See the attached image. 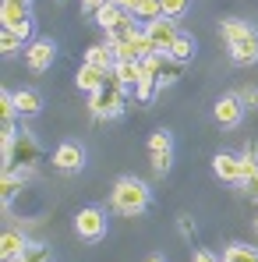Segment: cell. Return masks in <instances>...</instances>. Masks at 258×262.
Instances as JSON below:
<instances>
[{"label":"cell","instance_id":"14","mask_svg":"<svg viewBox=\"0 0 258 262\" xmlns=\"http://www.w3.org/2000/svg\"><path fill=\"white\" fill-rule=\"evenodd\" d=\"M113 75H117V82L124 89H134L142 82V60H117L113 64Z\"/></svg>","mask_w":258,"mask_h":262},{"label":"cell","instance_id":"30","mask_svg":"<svg viewBox=\"0 0 258 262\" xmlns=\"http://www.w3.org/2000/svg\"><path fill=\"white\" fill-rule=\"evenodd\" d=\"M152 170H156V174H167V170H170V156H167V152H152Z\"/></svg>","mask_w":258,"mask_h":262},{"label":"cell","instance_id":"4","mask_svg":"<svg viewBox=\"0 0 258 262\" xmlns=\"http://www.w3.org/2000/svg\"><path fill=\"white\" fill-rule=\"evenodd\" d=\"M0 21H4V29H14L21 39H29L32 36V21H29V4H18V0H4V7H0Z\"/></svg>","mask_w":258,"mask_h":262},{"label":"cell","instance_id":"17","mask_svg":"<svg viewBox=\"0 0 258 262\" xmlns=\"http://www.w3.org/2000/svg\"><path fill=\"white\" fill-rule=\"evenodd\" d=\"M255 29L248 25V21H237V18H230V21H223V39H226V46L241 43V39H248Z\"/></svg>","mask_w":258,"mask_h":262},{"label":"cell","instance_id":"29","mask_svg":"<svg viewBox=\"0 0 258 262\" xmlns=\"http://www.w3.org/2000/svg\"><path fill=\"white\" fill-rule=\"evenodd\" d=\"M255 170H258V160H255V156H251V152H248V156H241V177L248 181Z\"/></svg>","mask_w":258,"mask_h":262},{"label":"cell","instance_id":"18","mask_svg":"<svg viewBox=\"0 0 258 262\" xmlns=\"http://www.w3.org/2000/svg\"><path fill=\"white\" fill-rule=\"evenodd\" d=\"M167 53H170V60H177V64L191 60V57H195V36H184V32H180V36L173 39V46L167 50Z\"/></svg>","mask_w":258,"mask_h":262},{"label":"cell","instance_id":"12","mask_svg":"<svg viewBox=\"0 0 258 262\" xmlns=\"http://www.w3.org/2000/svg\"><path fill=\"white\" fill-rule=\"evenodd\" d=\"M106 78H110V71H103V68H92V64H82L78 68V75H75V82H78V89L82 92H99V89L106 85Z\"/></svg>","mask_w":258,"mask_h":262},{"label":"cell","instance_id":"28","mask_svg":"<svg viewBox=\"0 0 258 262\" xmlns=\"http://www.w3.org/2000/svg\"><path fill=\"white\" fill-rule=\"evenodd\" d=\"M159 4H163V14L167 18H180L187 11V0H159Z\"/></svg>","mask_w":258,"mask_h":262},{"label":"cell","instance_id":"26","mask_svg":"<svg viewBox=\"0 0 258 262\" xmlns=\"http://www.w3.org/2000/svg\"><path fill=\"white\" fill-rule=\"evenodd\" d=\"M152 89H156V78L142 75V82L134 85V96H138V103H149V99H152Z\"/></svg>","mask_w":258,"mask_h":262},{"label":"cell","instance_id":"7","mask_svg":"<svg viewBox=\"0 0 258 262\" xmlns=\"http://www.w3.org/2000/svg\"><path fill=\"white\" fill-rule=\"evenodd\" d=\"M53 167L57 170H82L85 167V149L78 145V142H64V145H57V152H53Z\"/></svg>","mask_w":258,"mask_h":262},{"label":"cell","instance_id":"21","mask_svg":"<svg viewBox=\"0 0 258 262\" xmlns=\"http://www.w3.org/2000/svg\"><path fill=\"white\" fill-rule=\"evenodd\" d=\"M170 131H152L149 135V152H167L170 156Z\"/></svg>","mask_w":258,"mask_h":262},{"label":"cell","instance_id":"13","mask_svg":"<svg viewBox=\"0 0 258 262\" xmlns=\"http://www.w3.org/2000/svg\"><path fill=\"white\" fill-rule=\"evenodd\" d=\"M85 64H92V68H103V71H113V64H117L113 46H110V43L88 46V50H85Z\"/></svg>","mask_w":258,"mask_h":262},{"label":"cell","instance_id":"8","mask_svg":"<svg viewBox=\"0 0 258 262\" xmlns=\"http://www.w3.org/2000/svg\"><path fill=\"white\" fill-rule=\"evenodd\" d=\"M53 57H57L53 39H36V43H29V50H25V60H29L32 71H46L53 64Z\"/></svg>","mask_w":258,"mask_h":262},{"label":"cell","instance_id":"19","mask_svg":"<svg viewBox=\"0 0 258 262\" xmlns=\"http://www.w3.org/2000/svg\"><path fill=\"white\" fill-rule=\"evenodd\" d=\"M170 64V53H149V57H142V75H149V78H163V68Z\"/></svg>","mask_w":258,"mask_h":262},{"label":"cell","instance_id":"2","mask_svg":"<svg viewBox=\"0 0 258 262\" xmlns=\"http://www.w3.org/2000/svg\"><path fill=\"white\" fill-rule=\"evenodd\" d=\"M124 103H128V92H124L121 82H117V75H113V71H110L106 85L88 96V110H92L96 117H117V114L124 110Z\"/></svg>","mask_w":258,"mask_h":262},{"label":"cell","instance_id":"20","mask_svg":"<svg viewBox=\"0 0 258 262\" xmlns=\"http://www.w3.org/2000/svg\"><path fill=\"white\" fill-rule=\"evenodd\" d=\"M223 262H258V248H251V245H230L223 252Z\"/></svg>","mask_w":258,"mask_h":262},{"label":"cell","instance_id":"25","mask_svg":"<svg viewBox=\"0 0 258 262\" xmlns=\"http://www.w3.org/2000/svg\"><path fill=\"white\" fill-rule=\"evenodd\" d=\"M110 46H113V57L117 60H142V53H138L134 43H110Z\"/></svg>","mask_w":258,"mask_h":262},{"label":"cell","instance_id":"3","mask_svg":"<svg viewBox=\"0 0 258 262\" xmlns=\"http://www.w3.org/2000/svg\"><path fill=\"white\" fill-rule=\"evenodd\" d=\"M36 156H39V149H36V142L29 138V131L4 135V163H7V167H14V163L21 160V167L29 170V167L36 163Z\"/></svg>","mask_w":258,"mask_h":262},{"label":"cell","instance_id":"34","mask_svg":"<svg viewBox=\"0 0 258 262\" xmlns=\"http://www.w3.org/2000/svg\"><path fill=\"white\" fill-rule=\"evenodd\" d=\"M103 4H110V0H82V7H85V11H92V14H96Z\"/></svg>","mask_w":258,"mask_h":262},{"label":"cell","instance_id":"23","mask_svg":"<svg viewBox=\"0 0 258 262\" xmlns=\"http://www.w3.org/2000/svg\"><path fill=\"white\" fill-rule=\"evenodd\" d=\"M14 114H18L14 92H4V96H0V117H4V124H14Z\"/></svg>","mask_w":258,"mask_h":262},{"label":"cell","instance_id":"35","mask_svg":"<svg viewBox=\"0 0 258 262\" xmlns=\"http://www.w3.org/2000/svg\"><path fill=\"white\" fill-rule=\"evenodd\" d=\"M149 262H163V255H152V259H149Z\"/></svg>","mask_w":258,"mask_h":262},{"label":"cell","instance_id":"27","mask_svg":"<svg viewBox=\"0 0 258 262\" xmlns=\"http://www.w3.org/2000/svg\"><path fill=\"white\" fill-rule=\"evenodd\" d=\"M21 262H50V248H43V245H29V252L21 255Z\"/></svg>","mask_w":258,"mask_h":262},{"label":"cell","instance_id":"10","mask_svg":"<svg viewBox=\"0 0 258 262\" xmlns=\"http://www.w3.org/2000/svg\"><path fill=\"white\" fill-rule=\"evenodd\" d=\"M213 170L219 181H230V184H244L241 177V156H230V152H219L213 160Z\"/></svg>","mask_w":258,"mask_h":262},{"label":"cell","instance_id":"33","mask_svg":"<svg viewBox=\"0 0 258 262\" xmlns=\"http://www.w3.org/2000/svg\"><path fill=\"white\" fill-rule=\"evenodd\" d=\"M195 262H223V259H219V255H213V252H205V248H202V252H195Z\"/></svg>","mask_w":258,"mask_h":262},{"label":"cell","instance_id":"15","mask_svg":"<svg viewBox=\"0 0 258 262\" xmlns=\"http://www.w3.org/2000/svg\"><path fill=\"white\" fill-rule=\"evenodd\" d=\"M230 57H233L237 64H255L258 60V32H251L248 39H241V43L230 46Z\"/></svg>","mask_w":258,"mask_h":262},{"label":"cell","instance_id":"16","mask_svg":"<svg viewBox=\"0 0 258 262\" xmlns=\"http://www.w3.org/2000/svg\"><path fill=\"white\" fill-rule=\"evenodd\" d=\"M14 106H18L21 117H32V114H39L43 99H39V92H32V89H18V92H14Z\"/></svg>","mask_w":258,"mask_h":262},{"label":"cell","instance_id":"6","mask_svg":"<svg viewBox=\"0 0 258 262\" xmlns=\"http://www.w3.org/2000/svg\"><path fill=\"white\" fill-rule=\"evenodd\" d=\"M145 36L156 43V50H163V53H167V50L173 46V39L180 36V29H177V18H167V14H163V18H152V21H145Z\"/></svg>","mask_w":258,"mask_h":262},{"label":"cell","instance_id":"31","mask_svg":"<svg viewBox=\"0 0 258 262\" xmlns=\"http://www.w3.org/2000/svg\"><path fill=\"white\" fill-rule=\"evenodd\" d=\"M110 4H117V7H124V11H131V14H134V11H138L145 0H110Z\"/></svg>","mask_w":258,"mask_h":262},{"label":"cell","instance_id":"5","mask_svg":"<svg viewBox=\"0 0 258 262\" xmlns=\"http://www.w3.org/2000/svg\"><path fill=\"white\" fill-rule=\"evenodd\" d=\"M75 234H78V237H85V241H99V237L106 234V213H103V209H96V206L82 209V213L75 216Z\"/></svg>","mask_w":258,"mask_h":262},{"label":"cell","instance_id":"1","mask_svg":"<svg viewBox=\"0 0 258 262\" xmlns=\"http://www.w3.org/2000/svg\"><path fill=\"white\" fill-rule=\"evenodd\" d=\"M113 209L121 216H142L149 209V188L134 177H121L113 184Z\"/></svg>","mask_w":258,"mask_h":262},{"label":"cell","instance_id":"24","mask_svg":"<svg viewBox=\"0 0 258 262\" xmlns=\"http://www.w3.org/2000/svg\"><path fill=\"white\" fill-rule=\"evenodd\" d=\"M134 18H145V21H152V18H163V4H159V0H145V4L134 11Z\"/></svg>","mask_w":258,"mask_h":262},{"label":"cell","instance_id":"9","mask_svg":"<svg viewBox=\"0 0 258 262\" xmlns=\"http://www.w3.org/2000/svg\"><path fill=\"white\" fill-rule=\"evenodd\" d=\"M241 117H244V103H241V96H223V99L216 103V121H219L223 128H237Z\"/></svg>","mask_w":258,"mask_h":262},{"label":"cell","instance_id":"11","mask_svg":"<svg viewBox=\"0 0 258 262\" xmlns=\"http://www.w3.org/2000/svg\"><path fill=\"white\" fill-rule=\"evenodd\" d=\"M25 252H29V241H25L21 230H7L0 237V255H4V262H21Z\"/></svg>","mask_w":258,"mask_h":262},{"label":"cell","instance_id":"36","mask_svg":"<svg viewBox=\"0 0 258 262\" xmlns=\"http://www.w3.org/2000/svg\"><path fill=\"white\" fill-rule=\"evenodd\" d=\"M18 4H32V0H18Z\"/></svg>","mask_w":258,"mask_h":262},{"label":"cell","instance_id":"37","mask_svg":"<svg viewBox=\"0 0 258 262\" xmlns=\"http://www.w3.org/2000/svg\"><path fill=\"white\" fill-rule=\"evenodd\" d=\"M255 230H258V220H255Z\"/></svg>","mask_w":258,"mask_h":262},{"label":"cell","instance_id":"32","mask_svg":"<svg viewBox=\"0 0 258 262\" xmlns=\"http://www.w3.org/2000/svg\"><path fill=\"white\" fill-rule=\"evenodd\" d=\"M244 184H248V199H255V202H258V170H255L251 177H248Z\"/></svg>","mask_w":258,"mask_h":262},{"label":"cell","instance_id":"22","mask_svg":"<svg viewBox=\"0 0 258 262\" xmlns=\"http://www.w3.org/2000/svg\"><path fill=\"white\" fill-rule=\"evenodd\" d=\"M21 43H25V39H21L14 29H4V32H0V50H4V53H18Z\"/></svg>","mask_w":258,"mask_h":262}]
</instances>
